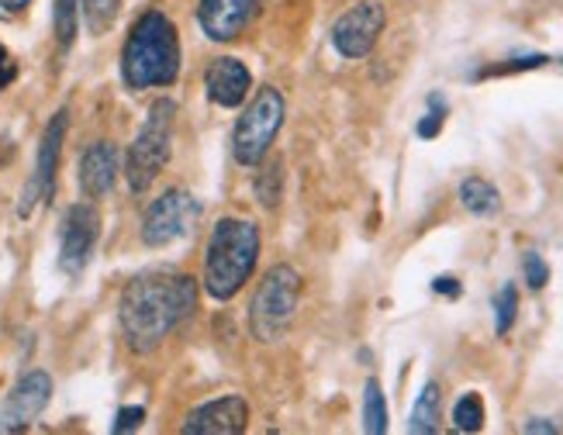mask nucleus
<instances>
[{"label": "nucleus", "instance_id": "obj_16", "mask_svg": "<svg viewBox=\"0 0 563 435\" xmlns=\"http://www.w3.org/2000/svg\"><path fill=\"white\" fill-rule=\"evenodd\" d=\"M439 411H443V391H439V383H426L419 401H415V408H411L408 432H415V435L439 432Z\"/></svg>", "mask_w": 563, "mask_h": 435}, {"label": "nucleus", "instance_id": "obj_6", "mask_svg": "<svg viewBox=\"0 0 563 435\" xmlns=\"http://www.w3.org/2000/svg\"><path fill=\"white\" fill-rule=\"evenodd\" d=\"M284 129V97L277 87H263L250 108L242 111L239 125L232 132V153L242 166H260L271 153L274 138Z\"/></svg>", "mask_w": 563, "mask_h": 435}, {"label": "nucleus", "instance_id": "obj_7", "mask_svg": "<svg viewBox=\"0 0 563 435\" xmlns=\"http://www.w3.org/2000/svg\"><path fill=\"white\" fill-rule=\"evenodd\" d=\"M198 214H201V208L187 190H180V187L163 190L142 214V242L150 249L174 246L177 238L190 235V228L198 225Z\"/></svg>", "mask_w": 563, "mask_h": 435}, {"label": "nucleus", "instance_id": "obj_25", "mask_svg": "<svg viewBox=\"0 0 563 435\" xmlns=\"http://www.w3.org/2000/svg\"><path fill=\"white\" fill-rule=\"evenodd\" d=\"M550 59L547 56H522V59H505V63H495V66H484L477 72V80H487V77H508V72H526V69H540L547 66Z\"/></svg>", "mask_w": 563, "mask_h": 435}, {"label": "nucleus", "instance_id": "obj_12", "mask_svg": "<svg viewBox=\"0 0 563 435\" xmlns=\"http://www.w3.org/2000/svg\"><path fill=\"white\" fill-rule=\"evenodd\" d=\"M263 0H201L198 24L211 42H235L260 14Z\"/></svg>", "mask_w": 563, "mask_h": 435}, {"label": "nucleus", "instance_id": "obj_21", "mask_svg": "<svg viewBox=\"0 0 563 435\" xmlns=\"http://www.w3.org/2000/svg\"><path fill=\"white\" fill-rule=\"evenodd\" d=\"M253 190H256V201L274 211L284 198V163H271V169H263Z\"/></svg>", "mask_w": 563, "mask_h": 435}, {"label": "nucleus", "instance_id": "obj_23", "mask_svg": "<svg viewBox=\"0 0 563 435\" xmlns=\"http://www.w3.org/2000/svg\"><path fill=\"white\" fill-rule=\"evenodd\" d=\"M516 314H519V290L511 283H505L495 298V332L508 335L511 325H516Z\"/></svg>", "mask_w": 563, "mask_h": 435}, {"label": "nucleus", "instance_id": "obj_24", "mask_svg": "<svg viewBox=\"0 0 563 435\" xmlns=\"http://www.w3.org/2000/svg\"><path fill=\"white\" fill-rule=\"evenodd\" d=\"M446 97L443 93H429V111L422 114V121H419V138H435L439 132H443V121H446Z\"/></svg>", "mask_w": 563, "mask_h": 435}, {"label": "nucleus", "instance_id": "obj_1", "mask_svg": "<svg viewBox=\"0 0 563 435\" xmlns=\"http://www.w3.org/2000/svg\"><path fill=\"white\" fill-rule=\"evenodd\" d=\"M198 308V280L184 274H145L135 277L118 304V322L125 346L139 356L153 353L190 311Z\"/></svg>", "mask_w": 563, "mask_h": 435}, {"label": "nucleus", "instance_id": "obj_28", "mask_svg": "<svg viewBox=\"0 0 563 435\" xmlns=\"http://www.w3.org/2000/svg\"><path fill=\"white\" fill-rule=\"evenodd\" d=\"M14 77H18V63H14V56L8 53V48L0 45V90H8L14 83Z\"/></svg>", "mask_w": 563, "mask_h": 435}, {"label": "nucleus", "instance_id": "obj_17", "mask_svg": "<svg viewBox=\"0 0 563 435\" xmlns=\"http://www.w3.org/2000/svg\"><path fill=\"white\" fill-rule=\"evenodd\" d=\"M460 204L467 208L471 214H498L501 208V193L495 190V183H487L484 177H467L460 183Z\"/></svg>", "mask_w": 563, "mask_h": 435}, {"label": "nucleus", "instance_id": "obj_26", "mask_svg": "<svg viewBox=\"0 0 563 435\" xmlns=\"http://www.w3.org/2000/svg\"><path fill=\"white\" fill-rule=\"evenodd\" d=\"M522 270H526V283H529L532 290H543V287H547V280H550V266L543 263L540 253H526Z\"/></svg>", "mask_w": 563, "mask_h": 435}, {"label": "nucleus", "instance_id": "obj_27", "mask_svg": "<svg viewBox=\"0 0 563 435\" xmlns=\"http://www.w3.org/2000/svg\"><path fill=\"white\" fill-rule=\"evenodd\" d=\"M142 422H145V408H142V404L121 408L118 415H114V425H111V432H114V435H121V432H135Z\"/></svg>", "mask_w": 563, "mask_h": 435}, {"label": "nucleus", "instance_id": "obj_5", "mask_svg": "<svg viewBox=\"0 0 563 435\" xmlns=\"http://www.w3.org/2000/svg\"><path fill=\"white\" fill-rule=\"evenodd\" d=\"M301 298V274L294 266H274L250 301V332L256 343H280Z\"/></svg>", "mask_w": 563, "mask_h": 435}, {"label": "nucleus", "instance_id": "obj_18", "mask_svg": "<svg viewBox=\"0 0 563 435\" xmlns=\"http://www.w3.org/2000/svg\"><path fill=\"white\" fill-rule=\"evenodd\" d=\"M363 428L371 435H384L387 432V401L377 380H366L363 387Z\"/></svg>", "mask_w": 563, "mask_h": 435}, {"label": "nucleus", "instance_id": "obj_8", "mask_svg": "<svg viewBox=\"0 0 563 435\" xmlns=\"http://www.w3.org/2000/svg\"><path fill=\"white\" fill-rule=\"evenodd\" d=\"M387 14L384 4L377 0H360L346 14H339V21L332 24V45L342 59H363L374 53V45L384 32Z\"/></svg>", "mask_w": 563, "mask_h": 435}, {"label": "nucleus", "instance_id": "obj_15", "mask_svg": "<svg viewBox=\"0 0 563 435\" xmlns=\"http://www.w3.org/2000/svg\"><path fill=\"white\" fill-rule=\"evenodd\" d=\"M114 180H118V145L93 142L80 156V190L90 201H101L111 193Z\"/></svg>", "mask_w": 563, "mask_h": 435}, {"label": "nucleus", "instance_id": "obj_22", "mask_svg": "<svg viewBox=\"0 0 563 435\" xmlns=\"http://www.w3.org/2000/svg\"><path fill=\"white\" fill-rule=\"evenodd\" d=\"M453 428L456 432H481L484 428V401L481 394H463L453 408Z\"/></svg>", "mask_w": 563, "mask_h": 435}, {"label": "nucleus", "instance_id": "obj_29", "mask_svg": "<svg viewBox=\"0 0 563 435\" xmlns=\"http://www.w3.org/2000/svg\"><path fill=\"white\" fill-rule=\"evenodd\" d=\"M432 290H435V294H443V298H460L463 294L460 280H453V277H435L432 280Z\"/></svg>", "mask_w": 563, "mask_h": 435}, {"label": "nucleus", "instance_id": "obj_19", "mask_svg": "<svg viewBox=\"0 0 563 435\" xmlns=\"http://www.w3.org/2000/svg\"><path fill=\"white\" fill-rule=\"evenodd\" d=\"M80 8H84V21H87L90 35H104L118 21L121 0H80Z\"/></svg>", "mask_w": 563, "mask_h": 435}, {"label": "nucleus", "instance_id": "obj_4", "mask_svg": "<svg viewBox=\"0 0 563 435\" xmlns=\"http://www.w3.org/2000/svg\"><path fill=\"white\" fill-rule=\"evenodd\" d=\"M174 118H177V104L163 97V101H156L150 108V118H145L142 132L129 145L125 180H129L132 193L150 190L156 183V177L163 174V166L169 163V153H174Z\"/></svg>", "mask_w": 563, "mask_h": 435}, {"label": "nucleus", "instance_id": "obj_30", "mask_svg": "<svg viewBox=\"0 0 563 435\" xmlns=\"http://www.w3.org/2000/svg\"><path fill=\"white\" fill-rule=\"evenodd\" d=\"M526 432H547V435H553V432H556V425H553V422H547V419H532V422H526Z\"/></svg>", "mask_w": 563, "mask_h": 435}, {"label": "nucleus", "instance_id": "obj_31", "mask_svg": "<svg viewBox=\"0 0 563 435\" xmlns=\"http://www.w3.org/2000/svg\"><path fill=\"white\" fill-rule=\"evenodd\" d=\"M32 0H0V11H8V14H18V11H24L29 8Z\"/></svg>", "mask_w": 563, "mask_h": 435}, {"label": "nucleus", "instance_id": "obj_13", "mask_svg": "<svg viewBox=\"0 0 563 435\" xmlns=\"http://www.w3.org/2000/svg\"><path fill=\"white\" fill-rule=\"evenodd\" d=\"M246 422H250V404L239 394H229L190 411L184 422V435H235L246 428Z\"/></svg>", "mask_w": 563, "mask_h": 435}, {"label": "nucleus", "instance_id": "obj_2", "mask_svg": "<svg viewBox=\"0 0 563 435\" xmlns=\"http://www.w3.org/2000/svg\"><path fill=\"white\" fill-rule=\"evenodd\" d=\"M180 72V38L163 11H145L121 48V80L129 90L169 87Z\"/></svg>", "mask_w": 563, "mask_h": 435}, {"label": "nucleus", "instance_id": "obj_10", "mask_svg": "<svg viewBox=\"0 0 563 435\" xmlns=\"http://www.w3.org/2000/svg\"><path fill=\"white\" fill-rule=\"evenodd\" d=\"M53 401V377L45 370H29L0 404V432H24Z\"/></svg>", "mask_w": 563, "mask_h": 435}, {"label": "nucleus", "instance_id": "obj_14", "mask_svg": "<svg viewBox=\"0 0 563 435\" xmlns=\"http://www.w3.org/2000/svg\"><path fill=\"white\" fill-rule=\"evenodd\" d=\"M253 87V72L246 69V63H239L232 56L214 59L205 72V90L218 108H239L250 97Z\"/></svg>", "mask_w": 563, "mask_h": 435}, {"label": "nucleus", "instance_id": "obj_20", "mask_svg": "<svg viewBox=\"0 0 563 435\" xmlns=\"http://www.w3.org/2000/svg\"><path fill=\"white\" fill-rule=\"evenodd\" d=\"M53 29H56V42L66 53L73 48V38H77V11H80V0H53Z\"/></svg>", "mask_w": 563, "mask_h": 435}, {"label": "nucleus", "instance_id": "obj_3", "mask_svg": "<svg viewBox=\"0 0 563 435\" xmlns=\"http://www.w3.org/2000/svg\"><path fill=\"white\" fill-rule=\"evenodd\" d=\"M260 263V228L250 217H222L208 238L205 290L214 301L235 298Z\"/></svg>", "mask_w": 563, "mask_h": 435}, {"label": "nucleus", "instance_id": "obj_11", "mask_svg": "<svg viewBox=\"0 0 563 435\" xmlns=\"http://www.w3.org/2000/svg\"><path fill=\"white\" fill-rule=\"evenodd\" d=\"M66 129H69V111L63 108L45 125V135H42V145H38V159H35V177L29 183V193H24L21 214H29L32 204L53 198L56 174H59V156H63V142H66Z\"/></svg>", "mask_w": 563, "mask_h": 435}, {"label": "nucleus", "instance_id": "obj_9", "mask_svg": "<svg viewBox=\"0 0 563 435\" xmlns=\"http://www.w3.org/2000/svg\"><path fill=\"white\" fill-rule=\"evenodd\" d=\"M97 238H101V214L93 204H69L63 214V232H59V266L66 274H84L90 263Z\"/></svg>", "mask_w": 563, "mask_h": 435}]
</instances>
